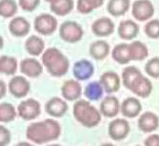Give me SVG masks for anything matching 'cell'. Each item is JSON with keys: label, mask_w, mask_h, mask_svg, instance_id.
Masks as SVG:
<instances>
[{"label": "cell", "mask_w": 159, "mask_h": 146, "mask_svg": "<svg viewBox=\"0 0 159 146\" xmlns=\"http://www.w3.org/2000/svg\"><path fill=\"white\" fill-rule=\"evenodd\" d=\"M20 70L30 78H37L43 72V64L34 58H25L20 64Z\"/></svg>", "instance_id": "5bb4252c"}, {"label": "cell", "mask_w": 159, "mask_h": 146, "mask_svg": "<svg viewBox=\"0 0 159 146\" xmlns=\"http://www.w3.org/2000/svg\"><path fill=\"white\" fill-rule=\"evenodd\" d=\"M74 8L73 0H58L50 4V10L55 15L64 17L70 14Z\"/></svg>", "instance_id": "83f0119b"}, {"label": "cell", "mask_w": 159, "mask_h": 146, "mask_svg": "<svg viewBox=\"0 0 159 146\" xmlns=\"http://www.w3.org/2000/svg\"><path fill=\"white\" fill-rule=\"evenodd\" d=\"M141 75H143V73L138 67L133 65L126 66L123 69L122 76H121V81L123 86L129 90L133 83L137 80V78L140 77Z\"/></svg>", "instance_id": "f1b7e54d"}, {"label": "cell", "mask_w": 159, "mask_h": 146, "mask_svg": "<svg viewBox=\"0 0 159 146\" xmlns=\"http://www.w3.org/2000/svg\"><path fill=\"white\" fill-rule=\"evenodd\" d=\"M11 131L6 127L0 125V146H8L11 142Z\"/></svg>", "instance_id": "8d00e7d4"}, {"label": "cell", "mask_w": 159, "mask_h": 146, "mask_svg": "<svg viewBox=\"0 0 159 146\" xmlns=\"http://www.w3.org/2000/svg\"><path fill=\"white\" fill-rule=\"evenodd\" d=\"M130 124L126 119L117 118L108 125V135L114 141H120L126 138L130 134Z\"/></svg>", "instance_id": "ba28073f"}, {"label": "cell", "mask_w": 159, "mask_h": 146, "mask_svg": "<svg viewBox=\"0 0 159 146\" xmlns=\"http://www.w3.org/2000/svg\"><path fill=\"white\" fill-rule=\"evenodd\" d=\"M92 32L96 36L107 37L114 32V23L111 19L102 17L92 24Z\"/></svg>", "instance_id": "d6986e66"}, {"label": "cell", "mask_w": 159, "mask_h": 146, "mask_svg": "<svg viewBox=\"0 0 159 146\" xmlns=\"http://www.w3.org/2000/svg\"><path fill=\"white\" fill-rule=\"evenodd\" d=\"M73 116L83 127L95 128L102 121V114L91 102L87 100H78L73 105Z\"/></svg>", "instance_id": "3957f363"}, {"label": "cell", "mask_w": 159, "mask_h": 146, "mask_svg": "<svg viewBox=\"0 0 159 146\" xmlns=\"http://www.w3.org/2000/svg\"><path fill=\"white\" fill-rule=\"evenodd\" d=\"M101 146H115V145L112 144V143H102Z\"/></svg>", "instance_id": "b9f144b4"}, {"label": "cell", "mask_w": 159, "mask_h": 146, "mask_svg": "<svg viewBox=\"0 0 159 146\" xmlns=\"http://www.w3.org/2000/svg\"><path fill=\"white\" fill-rule=\"evenodd\" d=\"M40 4V0H19V6L25 12H32Z\"/></svg>", "instance_id": "d590c367"}, {"label": "cell", "mask_w": 159, "mask_h": 146, "mask_svg": "<svg viewBox=\"0 0 159 146\" xmlns=\"http://www.w3.org/2000/svg\"><path fill=\"white\" fill-rule=\"evenodd\" d=\"M101 84L107 94H113L119 91L121 86L120 76L114 71H106L101 75Z\"/></svg>", "instance_id": "2e32d148"}, {"label": "cell", "mask_w": 159, "mask_h": 146, "mask_svg": "<svg viewBox=\"0 0 159 146\" xmlns=\"http://www.w3.org/2000/svg\"><path fill=\"white\" fill-rule=\"evenodd\" d=\"M142 110V103L140 100L135 96L127 97L120 104V112L124 117L128 118V119H133V118L140 116Z\"/></svg>", "instance_id": "8fae6325"}, {"label": "cell", "mask_w": 159, "mask_h": 146, "mask_svg": "<svg viewBox=\"0 0 159 146\" xmlns=\"http://www.w3.org/2000/svg\"><path fill=\"white\" fill-rule=\"evenodd\" d=\"M103 93H105V90L100 81L90 82L84 89V95L89 101H98L102 97Z\"/></svg>", "instance_id": "484cf974"}, {"label": "cell", "mask_w": 159, "mask_h": 146, "mask_svg": "<svg viewBox=\"0 0 159 146\" xmlns=\"http://www.w3.org/2000/svg\"><path fill=\"white\" fill-rule=\"evenodd\" d=\"M134 146H140V145H134Z\"/></svg>", "instance_id": "f6af8a7d"}, {"label": "cell", "mask_w": 159, "mask_h": 146, "mask_svg": "<svg viewBox=\"0 0 159 146\" xmlns=\"http://www.w3.org/2000/svg\"><path fill=\"white\" fill-rule=\"evenodd\" d=\"M144 33L151 39L159 38V20L151 19L144 25Z\"/></svg>", "instance_id": "836d02e7"}, {"label": "cell", "mask_w": 159, "mask_h": 146, "mask_svg": "<svg viewBox=\"0 0 159 146\" xmlns=\"http://www.w3.org/2000/svg\"><path fill=\"white\" fill-rule=\"evenodd\" d=\"M117 32L121 39L130 41L138 36L140 32V26L133 20H124L120 22Z\"/></svg>", "instance_id": "ffe728a7"}, {"label": "cell", "mask_w": 159, "mask_h": 146, "mask_svg": "<svg viewBox=\"0 0 159 146\" xmlns=\"http://www.w3.org/2000/svg\"><path fill=\"white\" fill-rule=\"evenodd\" d=\"M9 93L16 99H23L29 95L30 91V83L25 76L17 75L9 81Z\"/></svg>", "instance_id": "9c48e42d"}, {"label": "cell", "mask_w": 159, "mask_h": 146, "mask_svg": "<svg viewBox=\"0 0 159 146\" xmlns=\"http://www.w3.org/2000/svg\"><path fill=\"white\" fill-rule=\"evenodd\" d=\"M159 127V117L151 111H147L140 115L138 119V128L143 133L150 134Z\"/></svg>", "instance_id": "9a60e30c"}, {"label": "cell", "mask_w": 159, "mask_h": 146, "mask_svg": "<svg viewBox=\"0 0 159 146\" xmlns=\"http://www.w3.org/2000/svg\"><path fill=\"white\" fill-rule=\"evenodd\" d=\"M35 31L41 35H51L58 29V20L51 14H40L33 22Z\"/></svg>", "instance_id": "5b68a950"}, {"label": "cell", "mask_w": 159, "mask_h": 146, "mask_svg": "<svg viewBox=\"0 0 159 146\" xmlns=\"http://www.w3.org/2000/svg\"><path fill=\"white\" fill-rule=\"evenodd\" d=\"M105 3V0H77L76 9L80 14H90L100 8Z\"/></svg>", "instance_id": "4dcf8cb0"}, {"label": "cell", "mask_w": 159, "mask_h": 146, "mask_svg": "<svg viewBox=\"0 0 159 146\" xmlns=\"http://www.w3.org/2000/svg\"><path fill=\"white\" fill-rule=\"evenodd\" d=\"M68 110V104L66 100L54 96L45 103V111L53 118H61L66 115Z\"/></svg>", "instance_id": "7c38bea8"}, {"label": "cell", "mask_w": 159, "mask_h": 146, "mask_svg": "<svg viewBox=\"0 0 159 146\" xmlns=\"http://www.w3.org/2000/svg\"><path fill=\"white\" fill-rule=\"evenodd\" d=\"M130 0H108L107 9L113 17H121L129 11Z\"/></svg>", "instance_id": "d4e9b609"}, {"label": "cell", "mask_w": 159, "mask_h": 146, "mask_svg": "<svg viewBox=\"0 0 159 146\" xmlns=\"http://www.w3.org/2000/svg\"><path fill=\"white\" fill-rule=\"evenodd\" d=\"M61 133V125L54 119L33 122L26 128V138L32 143L44 144L57 140Z\"/></svg>", "instance_id": "6da1fadb"}, {"label": "cell", "mask_w": 159, "mask_h": 146, "mask_svg": "<svg viewBox=\"0 0 159 146\" xmlns=\"http://www.w3.org/2000/svg\"><path fill=\"white\" fill-rule=\"evenodd\" d=\"M46 2H49L50 4L51 3H54V2H56V1H58V0H45Z\"/></svg>", "instance_id": "ee69618b"}, {"label": "cell", "mask_w": 159, "mask_h": 146, "mask_svg": "<svg viewBox=\"0 0 159 146\" xmlns=\"http://www.w3.org/2000/svg\"><path fill=\"white\" fill-rule=\"evenodd\" d=\"M132 15L139 22L151 20L154 15V6L150 0H136L132 5Z\"/></svg>", "instance_id": "52a82bcc"}, {"label": "cell", "mask_w": 159, "mask_h": 146, "mask_svg": "<svg viewBox=\"0 0 159 146\" xmlns=\"http://www.w3.org/2000/svg\"><path fill=\"white\" fill-rule=\"evenodd\" d=\"M42 64L53 77H63L70 69V60L58 48H48L42 54Z\"/></svg>", "instance_id": "7a4b0ae2"}, {"label": "cell", "mask_w": 159, "mask_h": 146, "mask_svg": "<svg viewBox=\"0 0 159 146\" xmlns=\"http://www.w3.org/2000/svg\"><path fill=\"white\" fill-rule=\"evenodd\" d=\"M3 47H4V39L1 35H0V51L2 50Z\"/></svg>", "instance_id": "60d3db41"}, {"label": "cell", "mask_w": 159, "mask_h": 146, "mask_svg": "<svg viewBox=\"0 0 159 146\" xmlns=\"http://www.w3.org/2000/svg\"><path fill=\"white\" fill-rule=\"evenodd\" d=\"M17 112L25 121L35 120L41 113V104L35 99H26L18 105Z\"/></svg>", "instance_id": "8992f818"}, {"label": "cell", "mask_w": 159, "mask_h": 146, "mask_svg": "<svg viewBox=\"0 0 159 146\" xmlns=\"http://www.w3.org/2000/svg\"><path fill=\"white\" fill-rule=\"evenodd\" d=\"M18 12V4L15 0H0V17L13 18Z\"/></svg>", "instance_id": "d6a6232c"}, {"label": "cell", "mask_w": 159, "mask_h": 146, "mask_svg": "<svg viewBox=\"0 0 159 146\" xmlns=\"http://www.w3.org/2000/svg\"><path fill=\"white\" fill-rule=\"evenodd\" d=\"M144 70L146 73L150 76V77L158 79L159 78V58H151L148 60L144 66Z\"/></svg>", "instance_id": "e575fe53"}, {"label": "cell", "mask_w": 159, "mask_h": 146, "mask_svg": "<svg viewBox=\"0 0 159 146\" xmlns=\"http://www.w3.org/2000/svg\"><path fill=\"white\" fill-rule=\"evenodd\" d=\"M15 146H34V145L32 143L26 142V141H20V142H18Z\"/></svg>", "instance_id": "ab89813d"}, {"label": "cell", "mask_w": 159, "mask_h": 146, "mask_svg": "<svg viewBox=\"0 0 159 146\" xmlns=\"http://www.w3.org/2000/svg\"><path fill=\"white\" fill-rule=\"evenodd\" d=\"M129 90L135 95L142 97V99H147L152 93L153 86L148 78L143 75H141L140 77L137 78V80L133 83Z\"/></svg>", "instance_id": "e0dca14e"}, {"label": "cell", "mask_w": 159, "mask_h": 146, "mask_svg": "<svg viewBox=\"0 0 159 146\" xmlns=\"http://www.w3.org/2000/svg\"><path fill=\"white\" fill-rule=\"evenodd\" d=\"M18 70V60L10 55L0 57V73L5 75H14Z\"/></svg>", "instance_id": "f546056e"}, {"label": "cell", "mask_w": 159, "mask_h": 146, "mask_svg": "<svg viewBox=\"0 0 159 146\" xmlns=\"http://www.w3.org/2000/svg\"><path fill=\"white\" fill-rule=\"evenodd\" d=\"M61 96L66 101H76L80 100L83 94L82 86L77 80H67L64 82L61 88Z\"/></svg>", "instance_id": "30bf717a"}, {"label": "cell", "mask_w": 159, "mask_h": 146, "mask_svg": "<svg viewBox=\"0 0 159 146\" xmlns=\"http://www.w3.org/2000/svg\"><path fill=\"white\" fill-rule=\"evenodd\" d=\"M7 86L5 84V82L2 81V80H0V100L3 99V97L5 96L6 93H7Z\"/></svg>", "instance_id": "f35d334b"}, {"label": "cell", "mask_w": 159, "mask_h": 146, "mask_svg": "<svg viewBox=\"0 0 159 146\" xmlns=\"http://www.w3.org/2000/svg\"><path fill=\"white\" fill-rule=\"evenodd\" d=\"M111 57L119 64H128L132 61L130 55L129 44L128 43H120L114 46L111 51Z\"/></svg>", "instance_id": "cb8c5ba5"}, {"label": "cell", "mask_w": 159, "mask_h": 146, "mask_svg": "<svg viewBox=\"0 0 159 146\" xmlns=\"http://www.w3.org/2000/svg\"><path fill=\"white\" fill-rule=\"evenodd\" d=\"M119 100L114 95H107L100 104V112L102 116L107 118H114L120 112Z\"/></svg>", "instance_id": "ac0fdd59"}, {"label": "cell", "mask_w": 159, "mask_h": 146, "mask_svg": "<svg viewBox=\"0 0 159 146\" xmlns=\"http://www.w3.org/2000/svg\"><path fill=\"white\" fill-rule=\"evenodd\" d=\"M109 52H110V46L105 40L94 41L89 47L90 55L97 60H105L108 55Z\"/></svg>", "instance_id": "7402d4cb"}, {"label": "cell", "mask_w": 159, "mask_h": 146, "mask_svg": "<svg viewBox=\"0 0 159 146\" xmlns=\"http://www.w3.org/2000/svg\"><path fill=\"white\" fill-rule=\"evenodd\" d=\"M47 146H63L61 144H57V143H52V144H48Z\"/></svg>", "instance_id": "7bdbcfd3"}, {"label": "cell", "mask_w": 159, "mask_h": 146, "mask_svg": "<svg viewBox=\"0 0 159 146\" xmlns=\"http://www.w3.org/2000/svg\"><path fill=\"white\" fill-rule=\"evenodd\" d=\"M95 67L88 60H79L74 64L72 73L77 81H87L94 75Z\"/></svg>", "instance_id": "4fadbf2b"}, {"label": "cell", "mask_w": 159, "mask_h": 146, "mask_svg": "<svg viewBox=\"0 0 159 146\" xmlns=\"http://www.w3.org/2000/svg\"><path fill=\"white\" fill-rule=\"evenodd\" d=\"M129 50L132 60H143L148 57V48L141 41H133L129 43Z\"/></svg>", "instance_id": "4316f807"}, {"label": "cell", "mask_w": 159, "mask_h": 146, "mask_svg": "<svg viewBox=\"0 0 159 146\" xmlns=\"http://www.w3.org/2000/svg\"><path fill=\"white\" fill-rule=\"evenodd\" d=\"M18 112L13 104L9 102L0 103V123H9L16 119Z\"/></svg>", "instance_id": "1f68e13d"}, {"label": "cell", "mask_w": 159, "mask_h": 146, "mask_svg": "<svg viewBox=\"0 0 159 146\" xmlns=\"http://www.w3.org/2000/svg\"><path fill=\"white\" fill-rule=\"evenodd\" d=\"M144 146H159V135H150L144 139Z\"/></svg>", "instance_id": "74e56055"}, {"label": "cell", "mask_w": 159, "mask_h": 146, "mask_svg": "<svg viewBox=\"0 0 159 146\" xmlns=\"http://www.w3.org/2000/svg\"><path fill=\"white\" fill-rule=\"evenodd\" d=\"M25 49L32 57H38L45 51V43L38 35H30L25 43Z\"/></svg>", "instance_id": "603a6c76"}, {"label": "cell", "mask_w": 159, "mask_h": 146, "mask_svg": "<svg viewBox=\"0 0 159 146\" xmlns=\"http://www.w3.org/2000/svg\"><path fill=\"white\" fill-rule=\"evenodd\" d=\"M8 29L13 36L24 37L29 34L30 30V24L24 17H15L10 20Z\"/></svg>", "instance_id": "44dd1931"}, {"label": "cell", "mask_w": 159, "mask_h": 146, "mask_svg": "<svg viewBox=\"0 0 159 146\" xmlns=\"http://www.w3.org/2000/svg\"><path fill=\"white\" fill-rule=\"evenodd\" d=\"M60 37L66 43H77L83 38L84 30L80 24L74 20H66L61 24L60 29Z\"/></svg>", "instance_id": "277c9868"}]
</instances>
